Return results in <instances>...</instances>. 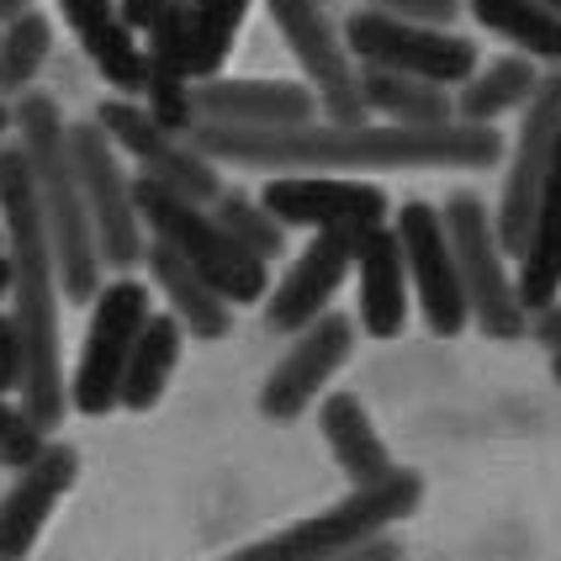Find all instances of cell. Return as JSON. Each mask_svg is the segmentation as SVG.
<instances>
[{
  "label": "cell",
  "instance_id": "cell-6",
  "mask_svg": "<svg viewBox=\"0 0 561 561\" xmlns=\"http://www.w3.org/2000/svg\"><path fill=\"white\" fill-rule=\"evenodd\" d=\"M419 503H424V477L419 471H398V477H387L376 488H350L334 508H323V514H312V519L271 535V540H254L244 551H233L228 561H323L344 551V546H355V540H366V535L392 530Z\"/></svg>",
  "mask_w": 561,
  "mask_h": 561
},
{
  "label": "cell",
  "instance_id": "cell-20",
  "mask_svg": "<svg viewBox=\"0 0 561 561\" xmlns=\"http://www.w3.org/2000/svg\"><path fill=\"white\" fill-rule=\"evenodd\" d=\"M64 27L75 32V43L85 48V59L95 64V75L117 95L144 91V43L127 27L117 0H59Z\"/></svg>",
  "mask_w": 561,
  "mask_h": 561
},
{
  "label": "cell",
  "instance_id": "cell-34",
  "mask_svg": "<svg viewBox=\"0 0 561 561\" xmlns=\"http://www.w3.org/2000/svg\"><path fill=\"white\" fill-rule=\"evenodd\" d=\"M323 561H403V546H398V535L381 530V535H366V540H355V546H344L334 557Z\"/></svg>",
  "mask_w": 561,
  "mask_h": 561
},
{
  "label": "cell",
  "instance_id": "cell-36",
  "mask_svg": "<svg viewBox=\"0 0 561 561\" xmlns=\"http://www.w3.org/2000/svg\"><path fill=\"white\" fill-rule=\"evenodd\" d=\"M117 5H123V16H127V27L133 32H144L159 11H164V0H117Z\"/></svg>",
  "mask_w": 561,
  "mask_h": 561
},
{
  "label": "cell",
  "instance_id": "cell-32",
  "mask_svg": "<svg viewBox=\"0 0 561 561\" xmlns=\"http://www.w3.org/2000/svg\"><path fill=\"white\" fill-rule=\"evenodd\" d=\"M381 16H403V22H424V27H450L461 16V0H360Z\"/></svg>",
  "mask_w": 561,
  "mask_h": 561
},
{
  "label": "cell",
  "instance_id": "cell-11",
  "mask_svg": "<svg viewBox=\"0 0 561 561\" xmlns=\"http://www.w3.org/2000/svg\"><path fill=\"white\" fill-rule=\"evenodd\" d=\"M519 112H525V123H519V138H514V154H508V170H503V186H499V207H493V233H499L508 260H519V250H525L535 196H540V181H546V164L557 154L561 69H540V85L530 91V101Z\"/></svg>",
  "mask_w": 561,
  "mask_h": 561
},
{
  "label": "cell",
  "instance_id": "cell-14",
  "mask_svg": "<svg viewBox=\"0 0 561 561\" xmlns=\"http://www.w3.org/2000/svg\"><path fill=\"white\" fill-rule=\"evenodd\" d=\"M392 233H398V250H403L408 265V286L419 291V308H424V323L439 340H456L467 329V297H461V276H456V254H450V239H445V222H439L435 202H403Z\"/></svg>",
  "mask_w": 561,
  "mask_h": 561
},
{
  "label": "cell",
  "instance_id": "cell-22",
  "mask_svg": "<svg viewBox=\"0 0 561 561\" xmlns=\"http://www.w3.org/2000/svg\"><path fill=\"white\" fill-rule=\"evenodd\" d=\"M318 430L329 439L340 471L350 477V488H376V482H387V477L403 471L392 461L387 439L376 435L371 413H366V403H360L355 392H329V398L318 403Z\"/></svg>",
  "mask_w": 561,
  "mask_h": 561
},
{
  "label": "cell",
  "instance_id": "cell-42",
  "mask_svg": "<svg viewBox=\"0 0 561 561\" xmlns=\"http://www.w3.org/2000/svg\"><path fill=\"white\" fill-rule=\"evenodd\" d=\"M318 5H329V0H318Z\"/></svg>",
  "mask_w": 561,
  "mask_h": 561
},
{
  "label": "cell",
  "instance_id": "cell-8",
  "mask_svg": "<svg viewBox=\"0 0 561 561\" xmlns=\"http://www.w3.org/2000/svg\"><path fill=\"white\" fill-rule=\"evenodd\" d=\"M144 318H149V286L144 280L117 276V280H106V286H95L91 329H85V344H80V366L69 376V408L75 413L101 419V413L117 408L127 350L138 340Z\"/></svg>",
  "mask_w": 561,
  "mask_h": 561
},
{
  "label": "cell",
  "instance_id": "cell-27",
  "mask_svg": "<svg viewBox=\"0 0 561 561\" xmlns=\"http://www.w3.org/2000/svg\"><path fill=\"white\" fill-rule=\"evenodd\" d=\"M477 27L499 32L525 59L561 69V11L546 0H467Z\"/></svg>",
  "mask_w": 561,
  "mask_h": 561
},
{
  "label": "cell",
  "instance_id": "cell-5",
  "mask_svg": "<svg viewBox=\"0 0 561 561\" xmlns=\"http://www.w3.org/2000/svg\"><path fill=\"white\" fill-rule=\"evenodd\" d=\"M439 222H445V239H450V254H456L467 318L488 340H525L530 312L519 308L514 271H508V254H503L499 233H493L488 202L477 191H450L445 207H439Z\"/></svg>",
  "mask_w": 561,
  "mask_h": 561
},
{
  "label": "cell",
  "instance_id": "cell-21",
  "mask_svg": "<svg viewBox=\"0 0 561 561\" xmlns=\"http://www.w3.org/2000/svg\"><path fill=\"white\" fill-rule=\"evenodd\" d=\"M514 291H519V308L525 312H540L551 297H561V138H557L551 164H546L540 196H535L530 233H525V250H519Z\"/></svg>",
  "mask_w": 561,
  "mask_h": 561
},
{
  "label": "cell",
  "instance_id": "cell-41",
  "mask_svg": "<svg viewBox=\"0 0 561 561\" xmlns=\"http://www.w3.org/2000/svg\"><path fill=\"white\" fill-rule=\"evenodd\" d=\"M546 5H557V11H561V0H546Z\"/></svg>",
  "mask_w": 561,
  "mask_h": 561
},
{
  "label": "cell",
  "instance_id": "cell-18",
  "mask_svg": "<svg viewBox=\"0 0 561 561\" xmlns=\"http://www.w3.org/2000/svg\"><path fill=\"white\" fill-rule=\"evenodd\" d=\"M191 106L196 123H222V127H297L318 117V95L297 80H196L191 85Z\"/></svg>",
  "mask_w": 561,
  "mask_h": 561
},
{
  "label": "cell",
  "instance_id": "cell-15",
  "mask_svg": "<svg viewBox=\"0 0 561 561\" xmlns=\"http://www.w3.org/2000/svg\"><path fill=\"white\" fill-rule=\"evenodd\" d=\"M350 350H355V323L344 312H318L308 329L291 334V350L276 360V371L265 376L260 413L276 419V424L302 419L318 403V392L334 381V371L350 360Z\"/></svg>",
  "mask_w": 561,
  "mask_h": 561
},
{
  "label": "cell",
  "instance_id": "cell-9",
  "mask_svg": "<svg viewBox=\"0 0 561 561\" xmlns=\"http://www.w3.org/2000/svg\"><path fill=\"white\" fill-rule=\"evenodd\" d=\"M69 159H75V175H80V196H85V213H91L101 265H112V271L138 265L149 233H144L138 207H133V181L117 159V144L101 133L95 117L69 127Z\"/></svg>",
  "mask_w": 561,
  "mask_h": 561
},
{
  "label": "cell",
  "instance_id": "cell-37",
  "mask_svg": "<svg viewBox=\"0 0 561 561\" xmlns=\"http://www.w3.org/2000/svg\"><path fill=\"white\" fill-rule=\"evenodd\" d=\"M37 0H0V22H11V16H22V11H32Z\"/></svg>",
  "mask_w": 561,
  "mask_h": 561
},
{
  "label": "cell",
  "instance_id": "cell-4",
  "mask_svg": "<svg viewBox=\"0 0 561 561\" xmlns=\"http://www.w3.org/2000/svg\"><path fill=\"white\" fill-rule=\"evenodd\" d=\"M133 207H138L144 233L159 239V244H170L196 276L213 280V291H218L222 302L250 308V302H260V297L271 291V265H260L254 254L239 250L218 228L213 207H196V202L154 186V181H144V175L133 181Z\"/></svg>",
  "mask_w": 561,
  "mask_h": 561
},
{
  "label": "cell",
  "instance_id": "cell-25",
  "mask_svg": "<svg viewBox=\"0 0 561 561\" xmlns=\"http://www.w3.org/2000/svg\"><path fill=\"white\" fill-rule=\"evenodd\" d=\"M535 85H540V69H535V59H525V54H503V59L477 64L467 80L456 85V95H450V112H456V123L493 127L499 117L519 112V106L530 101Z\"/></svg>",
  "mask_w": 561,
  "mask_h": 561
},
{
  "label": "cell",
  "instance_id": "cell-7",
  "mask_svg": "<svg viewBox=\"0 0 561 561\" xmlns=\"http://www.w3.org/2000/svg\"><path fill=\"white\" fill-rule=\"evenodd\" d=\"M344 48L350 59L371 64V69H392V75H413V80H430L456 91L477 69V43L461 37L450 27H424V22H403V16H381L371 5H360L350 22H344Z\"/></svg>",
  "mask_w": 561,
  "mask_h": 561
},
{
  "label": "cell",
  "instance_id": "cell-1",
  "mask_svg": "<svg viewBox=\"0 0 561 561\" xmlns=\"http://www.w3.org/2000/svg\"><path fill=\"white\" fill-rule=\"evenodd\" d=\"M196 154L271 175H340V170H493L503 133L477 123H297V127H222L196 123L186 133Z\"/></svg>",
  "mask_w": 561,
  "mask_h": 561
},
{
  "label": "cell",
  "instance_id": "cell-23",
  "mask_svg": "<svg viewBox=\"0 0 561 561\" xmlns=\"http://www.w3.org/2000/svg\"><path fill=\"white\" fill-rule=\"evenodd\" d=\"M138 265H149V280L164 291L170 318L186 329L191 340H222V334L233 329V302H222L218 291H213V280L196 276V271H191V265L170 250V244L149 239Z\"/></svg>",
  "mask_w": 561,
  "mask_h": 561
},
{
  "label": "cell",
  "instance_id": "cell-30",
  "mask_svg": "<svg viewBox=\"0 0 561 561\" xmlns=\"http://www.w3.org/2000/svg\"><path fill=\"white\" fill-rule=\"evenodd\" d=\"M213 218H218V228L239 244L244 254H254L260 265H271V260H280L286 254V228H280L254 196H244V191H228L222 186V196L213 202Z\"/></svg>",
  "mask_w": 561,
  "mask_h": 561
},
{
  "label": "cell",
  "instance_id": "cell-19",
  "mask_svg": "<svg viewBox=\"0 0 561 561\" xmlns=\"http://www.w3.org/2000/svg\"><path fill=\"white\" fill-rule=\"evenodd\" d=\"M350 271L360 276V334L366 340H398L408 329V265L392 222L355 239Z\"/></svg>",
  "mask_w": 561,
  "mask_h": 561
},
{
  "label": "cell",
  "instance_id": "cell-17",
  "mask_svg": "<svg viewBox=\"0 0 561 561\" xmlns=\"http://www.w3.org/2000/svg\"><path fill=\"white\" fill-rule=\"evenodd\" d=\"M350 260H355L350 233H312L308 250L297 254V265L276 280V291H265V329L271 334H297L318 312H329L334 291L350 276Z\"/></svg>",
  "mask_w": 561,
  "mask_h": 561
},
{
  "label": "cell",
  "instance_id": "cell-38",
  "mask_svg": "<svg viewBox=\"0 0 561 561\" xmlns=\"http://www.w3.org/2000/svg\"><path fill=\"white\" fill-rule=\"evenodd\" d=\"M5 138H11V101H0V149H5Z\"/></svg>",
  "mask_w": 561,
  "mask_h": 561
},
{
  "label": "cell",
  "instance_id": "cell-40",
  "mask_svg": "<svg viewBox=\"0 0 561 561\" xmlns=\"http://www.w3.org/2000/svg\"><path fill=\"white\" fill-rule=\"evenodd\" d=\"M551 376H557V381H561V350H557V355H551Z\"/></svg>",
  "mask_w": 561,
  "mask_h": 561
},
{
  "label": "cell",
  "instance_id": "cell-35",
  "mask_svg": "<svg viewBox=\"0 0 561 561\" xmlns=\"http://www.w3.org/2000/svg\"><path fill=\"white\" fill-rule=\"evenodd\" d=\"M530 334H535V340H540V344H546V350H551V355H557V350H561V297H551V302H546V308L535 312Z\"/></svg>",
  "mask_w": 561,
  "mask_h": 561
},
{
  "label": "cell",
  "instance_id": "cell-33",
  "mask_svg": "<svg viewBox=\"0 0 561 561\" xmlns=\"http://www.w3.org/2000/svg\"><path fill=\"white\" fill-rule=\"evenodd\" d=\"M22 381H27V350H22L16 323L0 312V398L5 392H22Z\"/></svg>",
  "mask_w": 561,
  "mask_h": 561
},
{
  "label": "cell",
  "instance_id": "cell-39",
  "mask_svg": "<svg viewBox=\"0 0 561 561\" xmlns=\"http://www.w3.org/2000/svg\"><path fill=\"white\" fill-rule=\"evenodd\" d=\"M5 291H11V271H5V254H0V312H5Z\"/></svg>",
  "mask_w": 561,
  "mask_h": 561
},
{
  "label": "cell",
  "instance_id": "cell-16",
  "mask_svg": "<svg viewBox=\"0 0 561 561\" xmlns=\"http://www.w3.org/2000/svg\"><path fill=\"white\" fill-rule=\"evenodd\" d=\"M75 477H80V456H75V445H59V439H48L27 467L16 471V482L0 499V561L32 557L48 514L75 488Z\"/></svg>",
  "mask_w": 561,
  "mask_h": 561
},
{
  "label": "cell",
  "instance_id": "cell-31",
  "mask_svg": "<svg viewBox=\"0 0 561 561\" xmlns=\"http://www.w3.org/2000/svg\"><path fill=\"white\" fill-rule=\"evenodd\" d=\"M48 445V435L27 419V408H16L11 398H0V467L22 471Z\"/></svg>",
  "mask_w": 561,
  "mask_h": 561
},
{
  "label": "cell",
  "instance_id": "cell-12",
  "mask_svg": "<svg viewBox=\"0 0 561 561\" xmlns=\"http://www.w3.org/2000/svg\"><path fill=\"white\" fill-rule=\"evenodd\" d=\"M265 11L308 75V91L318 95V117L323 123H366L355 59L344 48L340 27L323 16V5L318 0H265Z\"/></svg>",
  "mask_w": 561,
  "mask_h": 561
},
{
  "label": "cell",
  "instance_id": "cell-2",
  "mask_svg": "<svg viewBox=\"0 0 561 561\" xmlns=\"http://www.w3.org/2000/svg\"><path fill=\"white\" fill-rule=\"evenodd\" d=\"M0 254L11 271V308L22 350H27V381H22V408L27 419L54 435L69 413V381H64V344H59V271L43 233V213L32 196L27 159L16 144L0 149Z\"/></svg>",
  "mask_w": 561,
  "mask_h": 561
},
{
  "label": "cell",
  "instance_id": "cell-10",
  "mask_svg": "<svg viewBox=\"0 0 561 561\" xmlns=\"http://www.w3.org/2000/svg\"><path fill=\"white\" fill-rule=\"evenodd\" d=\"M95 123H101V133L117 144V154L138 159V175H144V181L175 191V196H186V202H196V207H213V202L222 196V170L218 164H213L207 154H196L181 133L159 127L133 95L101 101Z\"/></svg>",
  "mask_w": 561,
  "mask_h": 561
},
{
  "label": "cell",
  "instance_id": "cell-24",
  "mask_svg": "<svg viewBox=\"0 0 561 561\" xmlns=\"http://www.w3.org/2000/svg\"><path fill=\"white\" fill-rule=\"evenodd\" d=\"M181 350H186V329H181L170 312H149L144 329H138V340H133V350H127L117 408L149 413V408L164 398V387H170L175 366H181Z\"/></svg>",
  "mask_w": 561,
  "mask_h": 561
},
{
  "label": "cell",
  "instance_id": "cell-26",
  "mask_svg": "<svg viewBox=\"0 0 561 561\" xmlns=\"http://www.w3.org/2000/svg\"><path fill=\"white\" fill-rule=\"evenodd\" d=\"M355 80H360V101H366V112H381L387 123H403V127L456 123V112H450V91H445V85L413 80V75H392V69H371V64H360V69H355Z\"/></svg>",
  "mask_w": 561,
  "mask_h": 561
},
{
  "label": "cell",
  "instance_id": "cell-13",
  "mask_svg": "<svg viewBox=\"0 0 561 561\" xmlns=\"http://www.w3.org/2000/svg\"><path fill=\"white\" fill-rule=\"evenodd\" d=\"M280 228H308V233H371L392 218L387 191L371 181H334V175H271L254 196Z\"/></svg>",
  "mask_w": 561,
  "mask_h": 561
},
{
  "label": "cell",
  "instance_id": "cell-28",
  "mask_svg": "<svg viewBox=\"0 0 561 561\" xmlns=\"http://www.w3.org/2000/svg\"><path fill=\"white\" fill-rule=\"evenodd\" d=\"M254 0H186V69L191 80H213L239 43Z\"/></svg>",
  "mask_w": 561,
  "mask_h": 561
},
{
  "label": "cell",
  "instance_id": "cell-29",
  "mask_svg": "<svg viewBox=\"0 0 561 561\" xmlns=\"http://www.w3.org/2000/svg\"><path fill=\"white\" fill-rule=\"evenodd\" d=\"M48 54H54V22L43 11H22V16L0 22V101L27 95Z\"/></svg>",
  "mask_w": 561,
  "mask_h": 561
},
{
  "label": "cell",
  "instance_id": "cell-3",
  "mask_svg": "<svg viewBox=\"0 0 561 561\" xmlns=\"http://www.w3.org/2000/svg\"><path fill=\"white\" fill-rule=\"evenodd\" d=\"M11 127H16V138H22L16 149L27 159L32 196H37L43 233H48V250H54L59 297L64 302H91L106 265H101V254H95L91 213H85L80 175H75V159H69V123H64L59 101H54V95H37V91L16 95Z\"/></svg>",
  "mask_w": 561,
  "mask_h": 561
}]
</instances>
